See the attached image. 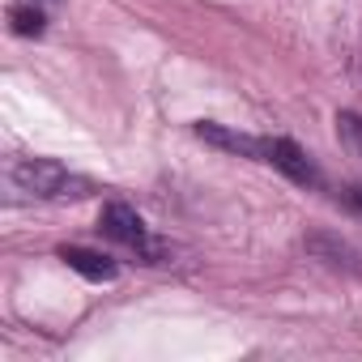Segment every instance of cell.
Instances as JSON below:
<instances>
[{
    "label": "cell",
    "instance_id": "52a82bcc",
    "mask_svg": "<svg viewBox=\"0 0 362 362\" xmlns=\"http://www.w3.org/2000/svg\"><path fill=\"white\" fill-rule=\"evenodd\" d=\"M337 136L345 141V149L354 158H362V115L358 111H341L337 115Z\"/></svg>",
    "mask_w": 362,
    "mask_h": 362
},
{
    "label": "cell",
    "instance_id": "277c9868",
    "mask_svg": "<svg viewBox=\"0 0 362 362\" xmlns=\"http://www.w3.org/2000/svg\"><path fill=\"white\" fill-rule=\"evenodd\" d=\"M197 136L209 141V145H218V149H230V153H239V158H256V162H264V136L230 132V128H222V124H197Z\"/></svg>",
    "mask_w": 362,
    "mask_h": 362
},
{
    "label": "cell",
    "instance_id": "8992f818",
    "mask_svg": "<svg viewBox=\"0 0 362 362\" xmlns=\"http://www.w3.org/2000/svg\"><path fill=\"white\" fill-rule=\"evenodd\" d=\"M9 26H13V35H22V39H39V35L47 30V18H43L35 5H13V9H9Z\"/></svg>",
    "mask_w": 362,
    "mask_h": 362
},
{
    "label": "cell",
    "instance_id": "7a4b0ae2",
    "mask_svg": "<svg viewBox=\"0 0 362 362\" xmlns=\"http://www.w3.org/2000/svg\"><path fill=\"white\" fill-rule=\"evenodd\" d=\"M98 230L107 235V239H115V243H124V247H132L145 264H162L166 256H170V247L166 243H158V239H149V230H145V222L136 218V209H128L124 201H111L107 209H103V218H98Z\"/></svg>",
    "mask_w": 362,
    "mask_h": 362
},
{
    "label": "cell",
    "instance_id": "6da1fadb",
    "mask_svg": "<svg viewBox=\"0 0 362 362\" xmlns=\"http://www.w3.org/2000/svg\"><path fill=\"white\" fill-rule=\"evenodd\" d=\"M5 179H9L18 192L39 197V201H81V197L94 192L90 179L73 175L69 166H60L52 158H13L5 166Z\"/></svg>",
    "mask_w": 362,
    "mask_h": 362
},
{
    "label": "cell",
    "instance_id": "ba28073f",
    "mask_svg": "<svg viewBox=\"0 0 362 362\" xmlns=\"http://www.w3.org/2000/svg\"><path fill=\"white\" fill-rule=\"evenodd\" d=\"M349 201H354V205H362V188H349Z\"/></svg>",
    "mask_w": 362,
    "mask_h": 362
},
{
    "label": "cell",
    "instance_id": "3957f363",
    "mask_svg": "<svg viewBox=\"0 0 362 362\" xmlns=\"http://www.w3.org/2000/svg\"><path fill=\"white\" fill-rule=\"evenodd\" d=\"M264 162L277 166L286 179H294V184H303V188H315V184H320L315 162H311L290 136H264Z\"/></svg>",
    "mask_w": 362,
    "mask_h": 362
},
{
    "label": "cell",
    "instance_id": "5b68a950",
    "mask_svg": "<svg viewBox=\"0 0 362 362\" xmlns=\"http://www.w3.org/2000/svg\"><path fill=\"white\" fill-rule=\"evenodd\" d=\"M60 260H64L69 269H77L86 281H115V277H119L115 260L103 256V252H90V247H60Z\"/></svg>",
    "mask_w": 362,
    "mask_h": 362
}]
</instances>
